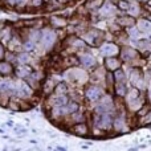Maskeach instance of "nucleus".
<instances>
[{
	"label": "nucleus",
	"instance_id": "6",
	"mask_svg": "<svg viewBox=\"0 0 151 151\" xmlns=\"http://www.w3.org/2000/svg\"><path fill=\"white\" fill-rule=\"evenodd\" d=\"M141 52L138 49H135L134 47H131L130 44L126 45H121V50H119V60L122 61V64H126V65L134 66V63L138 61L141 58Z\"/></svg>",
	"mask_w": 151,
	"mask_h": 151
},
{
	"label": "nucleus",
	"instance_id": "36",
	"mask_svg": "<svg viewBox=\"0 0 151 151\" xmlns=\"http://www.w3.org/2000/svg\"><path fill=\"white\" fill-rule=\"evenodd\" d=\"M65 1H72V0H65Z\"/></svg>",
	"mask_w": 151,
	"mask_h": 151
},
{
	"label": "nucleus",
	"instance_id": "34",
	"mask_svg": "<svg viewBox=\"0 0 151 151\" xmlns=\"http://www.w3.org/2000/svg\"><path fill=\"white\" fill-rule=\"evenodd\" d=\"M147 11H150V12H151V3L147 4Z\"/></svg>",
	"mask_w": 151,
	"mask_h": 151
},
{
	"label": "nucleus",
	"instance_id": "23",
	"mask_svg": "<svg viewBox=\"0 0 151 151\" xmlns=\"http://www.w3.org/2000/svg\"><path fill=\"white\" fill-rule=\"evenodd\" d=\"M126 13L137 20V19L141 16V13H142V7H141V4L131 1V3H130V7H129V9H127V12H126Z\"/></svg>",
	"mask_w": 151,
	"mask_h": 151
},
{
	"label": "nucleus",
	"instance_id": "2",
	"mask_svg": "<svg viewBox=\"0 0 151 151\" xmlns=\"http://www.w3.org/2000/svg\"><path fill=\"white\" fill-rule=\"evenodd\" d=\"M58 41H60L58 31L50 28L49 25L42 27L39 40V49L44 50V52H50V50L55 49V47L58 44Z\"/></svg>",
	"mask_w": 151,
	"mask_h": 151
},
{
	"label": "nucleus",
	"instance_id": "16",
	"mask_svg": "<svg viewBox=\"0 0 151 151\" xmlns=\"http://www.w3.org/2000/svg\"><path fill=\"white\" fill-rule=\"evenodd\" d=\"M127 89H129L127 82H115L111 89V93L117 99H123L126 93H127Z\"/></svg>",
	"mask_w": 151,
	"mask_h": 151
},
{
	"label": "nucleus",
	"instance_id": "13",
	"mask_svg": "<svg viewBox=\"0 0 151 151\" xmlns=\"http://www.w3.org/2000/svg\"><path fill=\"white\" fill-rule=\"evenodd\" d=\"M135 27L143 37L151 39V20L147 17H138L135 20Z\"/></svg>",
	"mask_w": 151,
	"mask_h": 151
},
{
	"label": "nucleus",
	"instance_id": "25",
	"mask_svg": "<svg viewBox=\"0 0 151 151\" xmlns=\"http://www.w3.org/2000/svg\"><path fill=\"white\" fill-rule=\"evenodd\" d=\"M102 4H104V0H89L85 4V9L90 11V12H97Z\"/></svg>",
	"mask_w": 151,
	"mask_h": 151
},
{
	"label": "nucleus",
	"instance_id": "1",
	"mask_svg": "<svg viewBox=\"0 0 151 151\" xmlns=\"http://www.w3.org/2000/svg\"><path fill=\"white\" fill-rule=\"evenodd\" d=\"M89 73L86 69L81 68L80 65L77 66H69V68L65 69V72H64V78H65V81L70 85V83H73V85H77V86H85L89 83Z\"/></svg>",
	"mask_w": 151,
	"mask_h": 151
},
{
	"label": "nucleus",
	"instance_id": "21",
	"mask_svg": "<svg viewBox=\"0 0 151 151\" xmlns=\"http://www.w3.org/2000/svg\"><path fill=\"white\" fill-rule=\"evenodd\" d=\"M125 33H126V36H127L129 41H131V42L138 41V40H141L142 37H143V36H142V33L138 31V28H137L135 25L130 27V28H126L125 29Z\"/></svg>",
	"mask_w": 151,
	"mask_h": 151
},
{
	"label": "nucleus",
	"instance_id": "7",
	"mask_svg": "<svg viewBox=\"0 0 151 151\" xmlns=\"http://www.w3.org/2000/svg\"><path fill=\"white\" fill-rule=\"evenodd\" d=\"M77 57H78V65L81 68L86 69V70H93L98 66V60L97 57L93 55L91 52H88V50H83V52L77 53Z\"/></svg>",
	"mask_w": 151,
	"mask_h": 151
},
{
	"label": "nucleus",
	"instance_id": "30",
	"mask_svg": "<svg viewBox=\"0 0 151 151\" xmlns=\"http://www.w3.org/2000/svg\"><path fill=\"white\" fill-rule=\"evenodd\" d=\"M141 122L143 123V125H149V123H151V109L149 110V113L141 119Z\"/></svg>",
	"mask_w": 151,
	"mask_h": 151
},
{
	"label": "nucleus",
	"instance_id": "8",
	"mask_svg": "<svg viewBox=\"0 0 151 151\" xmlns=\"http://www.w3.org/2000/svg\"><path fill=\"white\" fill-rule=\"evenodd\" d=\"M121 50V45L114 41H104L98 47V53L102 58L107 57H118Z\"/></svg>",
	"mask_w": 151,
	"mask_h": 151
},
{
	"label": "nucleus",
	"instance_id": "12",
	"mask_svg": "<svg viewBox=\"0 0 151 151\" xmlns=\"http://www.w3.org/2000/svg\"><path fill=\"white\" fill-rule=\"evenodd\" d=\"M35 66L31 64H24V65H15V70H13V78L16 80H27L33 72Z\"/></svg>",
	"mask_w": 151,
	"mask_h": 151
},
{
	"label": "nucleus",
	"instance_id": "11",
	"mask_svg": "<svg viewBox=\"0 0 151 151\" xmlns=\"http://www.w3.org/2000/svg\"><path fill=\"white\" fill-rule=\"evenodd\" d=\"M45 77H47V76H45L44 72H42V70H39V69L35 68L33 72L31 73V76H29V77L27 78L25 81L32 86V88L35 89V90H39V89L41 88V83L44 82Z\"/></svg>",
	"mask_w": 151,
	"mask_h": 151
},
{
	"label": "nucleus",
	"instance_id": "26",
	"mask_svg": "<svg viewBox=\"0 0 151 151\" xmlns=\"http://www.w3.org/2000/svg\"><path fill=\"white\" fill-rule=\"evenodd\" d=\"M113 74H114L115 82H127V74H126V70L123 69V66L118 70L113 72Z\"/></svg>",
	"mask_w": 151,
	"mask_h": 151
},
{
	"label": "nucleus",
	"instance_id": "31",
	"mask_svg": "<svg viewBox=\"0 0 151 151\" xmlns=\"http://www.w3.org/2000/svg\"><path fill=\"white\" fill-rule=\"evenodd\" d=\"M5 53H7V47H5L3 42H0V61L4 60Z\"/></svg>",
	"mask_w": 151,
	"mask_h": 151
},
{
	"label": "nucleus",
	"instance_id": "35",
	"mask_svg": "<svg viewBox=\"0 0 151 151\" xmlns=\"http://www.w3.org/2000/svg\"><path fill=\"white\" fill-rule=\"evenodd\" d=\"M137 1H139V3H147L149 0H137Z\"/></svg>",
	"mask_w": 151,
	"mask_h": 151
},
{
	"label": "nucleus",
	"instance_id": "32",
	"mask_svg": "<svg viewBox=\"0 0 151 151\" xmlns=\"http://www.w3.org/2000/svg\"><path fill=\"white\" fill-rule=\"evenodd\" d=\"M146 99H147V105L149 106H151V85L147 86V89H146Z\"/></svg>",
	"mask_w": 151,
	"mask_h": 151
},
{
	"label": "nucleus",
	"instance_id": "15",
	"mask_svg": "<svg viewBox=\"0 0 151 151\" xmlns=\"http://www.w3.org/2000/svg\"><path fill=\"white\" fill-rule=\"evenodd\" d=\"M102 66H104L105 70H107V72H115L122 68L123 64H122V61L119 60V57H107V58H104Z\"/></svg>",
	"mask_w": 151,
	"mask_h": 151
},
{
	"label": "nucleus",
	"instance_id": "17",
	"mask_svg": "<svg viewBox=\"0 0 151 151\" xmlns=\"http://www.w3.org/2000/svg\"><path fill=\"white\" fill-rule=\"evenodd\" d=\"M115 21H117V24H118V25H119L122 29L130 28V27L135 25V19L131 17V16H129L127 13L117 16V17H115Z\"/></svg>",
	"mask_w": 151,
	"mask_h": 151
},
{
	"label": "nucleus",
	"instance_id": "14",
	"mask_svg": "<svg viewBox=\"0 0 151 151\" xmlns=\"http://www.w3.org/2000/svg\"><path fill=\"white\" fill-rule=\"evenodd\" d=\"M48 25L50 28L56 29V31H60V29H65L68 27V20L63 16H58V15H53L49 17L48 20Z\"/></svg>",
	"mask_w": 151,
	"mask_h": 151
},
{
	"label": "nucleus",
	"instance_id": "27",
	"mask_svg": "<svg viewBox=\"0 0 151 151\" xmlns=\"http://www.w3.org/2000/svg\"><path fill=\"white\" fill-rule=\"evenodd\" d=\"M115 5H117L119 12H127L129 7H130V1H127V0H118L115 3Z\"/></svg>",
	"mask_w": 151,
	"mask_h": 151
},
{
	"label": "nucleus",
	"instance_id": "28",
	"mask_svg": "<svg viewBox=\"0 0 151 151\" xmlns=\"http://www.w3.org/2000/svg\"><path fill=\"white\" fill-rule=\"evenodd\" d=\"M16 55H17V52H12V50L7 49V53H5L4 60L8 61V63H11V64H13V65H16Z\"/></svg>",
	"mask_w": 151,
	"mask_h": 151
},
{
	"label": "nucleus",
	"instance_id": "18",
	"mask_svg": "<svg viewBox=\"0 0 151 151\" xmlns=\"http://www.w3.org/2000/svg\"><path fill=\"white\" fill-rule=\"evenodd\" d=\"M13 70H15V65L5 60L0 61V77H13Z\"/></svg>",
	"mask_w": 151,
	"mask_h": 151
},
{
	"label": "nucleus",
	"instance_id": "29",
	"mask_svg": "<svg viewBox=\"0 0 151 151\" xmlns=\"http://www.w3.org/2000/svg\"><path fill=\"white\" fill-rule=\"evenodd\" d=\"M44 4H45L44 0H31V3H29V5L32 8H41L44 7Z\"/></svg>",
	"mask_w": 151,
	"mask_h": 151
},
{
	"label": "nucleus",
	"instance_id": "4",
	"mask_svg": "<svg viewBox=\"0 0 151 151\" xmlns=\"http://www.w3.org/2000/svg\"><path fill=\"white\" fill-rule=\"evenodd\" d=\"M106 89L101 85H94V83H88V85L83 86L82 90V97L83 101L89 105H96L99 99L104 97V94L106 93Z\"/></svg>",
	"mask_w": 151,
	"mask_h": 151
},
{
	"label": "nucleus",
	"instance_id": "33",
	"mask_svg": "<svg viewBox=\"0 0 151 151\" xmlns=\"http://www.w3.org/2000/svg\"><path fill=\"white\" fill-rule=\"evenodd\" d=\"M5 27V24L3 23V21H0V33H1V31H3V28Z\"/></svg>",
	"mask_w": 151,
	"mask_h": 151
},
{
	"label": "nucleus",
	"instance_id": "3",
	"mask_svg": "<svg viewBox=\"0 0 151 151\" xmlns=\"http://www.w3.org/2000/svg\"><path fill=\"white\" fill-rule=\"evenodd\" d=\"M126 70V74H127V82L130 83V86L133 88L139 89L141 91H146L147 83L146 78H145V72L142 70L141 66H130V65H126V68H123Z\"/></svg>",
	"mask_w": 151,
	"mask_h": 151
},
{
	"label": "nucleus",
	"instance_id": "9",
	"mask_svg": "<svg viewBox=\"0 0 151 151\" xmlns=\"http://www.w3.org/2000/svg\"><path fill=\"white\" fill-rule=\"evenodd\" d=\"M118 8L114 3L111 1H104V4L99 7V9L97 11V16L98 19H102V20H111V19H115L118 16Z\"/></svg>",
	"mask_w": 151,
	"mask_h": 151
},
{
	"label": "nucleus",
	"instance_id": "22",
	"mask_svg": "<svg viewBox=\"0 0 151 151\" xmlns=\"http://www.w3.org/2000/svg\"><path fill=\"white\" fill-rule=\"evenodd\" d=\"M13 33H15V31H13L12 27L5 25L4 28H3L1 33H0V42H3V44L7 47V44L11 41V39H12Z\"/></svg>",
	"mask_w": 151,
	"mask_h": 151
},
{
	"label": "nucleus",
	"instance_id": "20",
	"mask_svg": "<svg viewBox=\"0 0 151 151\" xmlns=\"http://www.w3.org/2000/svg\"><path fill=\"white\" fill-rule=\"evenodd\" d=\"M33 55L28 52H24V50H20L16 55V65H24V64H31L33 65Z\"/></svg>",
	"mask_w": 151,
	"mask_h": 151
},
{
	"label": "nucleus",
	"instance_id": "10",
	"mask_svg": "<svg viewBox=\"0 0 151 151\" xmlns=\"http://www.w3.org/2000/svg\"><path fill=\"white\" fill-rule=\"evenodd\" d=\"M65 44L72 52L76 53V55L86 50V47H88V45L85 44V41L81 39V36H78V35H69L66 41H65Z\"/></svg>",
	"mask_w": 151,
	"mask_h": 151
},
{
	"label": "nucleus",
	"instance_id": "19",
	"mask_svg": "<svg viewBox=\"0 0 151 151\" xmlns=\"http://www.w3.org/2000/svg\"><path fill=\"white\" fill-rule=\"evenodd\" d=\"M69 91H70V85L66 81H58L56 83L55 89H53L52 94H55V96H69Z\"/></svg>",
	"mask_w": 151,
	"mask_h": 151
},
{
	"label": "nucleus",
	"instance_id": "24",
	"mask_svg": "<svg viewBox=\"0 0 151 151\" xmlns=\"http://www.w3.org/2000/svg\"><path fill=\"white\" fill-rule=\"evenodd\" d=\"M36 49H39V45H37L36 42L31 41V40H28V39H23L21 50H24V52H28V53H32V55H33V53L36 52Z\"/></svg>",
	"mask_w": 151,
	"mask_h": 151
},
{
	"label": "nucleus",
	"instance_id": "5",
	"mask_svg": "<svg viewBox=\"0 0 151 151\" xmlns=\"http://www.w3.org/2000/svg\"><path fill=\"white\" fill-rule=\"evenodd\" d=\"M81 39L85 41V44L88 47H97L98 48L102 42L105 41V36H106V32L102 31L98 28H90V29H85L82 33L80 35Z\"/></svg>",
	"mask_w": 151,
	"mask_h": 151
}]
</instances>
